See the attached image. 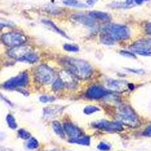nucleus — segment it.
I'll list each match as a JSON object with an SVG mask.
<instances>
[{
	"mask_svg": "<svg viewBox=\"0 0 151 151\" xmlns=\"http://www.w3.org/2000/svg\"><path fill=\"white\" fill-rule=\"evenodd\" d=\"M27 147L29 150L37 149L38 147H39V142L34 137H30L29 141H28L27 144Z\"/></svg>",
	"mask_w": 151,
	"mask_h": 151,
	"instance_id": "24",
	"label": "nucleus"
},
{
	"mask_svg": "<svg viewBox=\"0 0 151 151\" xmlns=\"http://www.w3.org/2000/svg\"><path fill=\"white\" fill-rule=\"evenodd\" d=\"M17 134H18L19 137H21L22 139L27 140L30 138V134H29L27 131L24 130V129H20V130H18Z\"/></svg>",
	"mask_w": 151,
	"mask_h": 151,
	"instance_id": "27",
	"label": "nucleus"
},
{
	"mask_svg": "<svg viewBox=\"0 0 151 151\" xmlns=\"http://www.w3.org/2000/svg\"><path fill=\"white\" fill-rule=\"evenodd\" d=\"M109 91L106 89L99 86H92L88 89L86 96L91 100H99L106 96Z\"/></svg>",
	"mask_w": 151,
	"mask_h": 151,
	"instance_id": "9",
	"label": "nucleus"
},
{
	"mask_svg": "<svg viewBox=\"0 0 151 151\" xmlns=\"http://www.w3.org/2000/svg\"><path fill=\"white\" fill-rule=\"evenodd\" d=\"M118 116L121 123L135 127L138 125V117L135 112L132 110V107L127 105H122L119 106L118 110Z\"/></svg>",
	"mask_w": 151,
	"mask_h": 151,
	"instance_id": "2",
	"label": "nucleus"
},
{
	"mask_svg": "<svg viewBox=\"0 0 151 151\" xmlns=\"http://www.w3.org/2000/svg\"><path fill=\"white\" fill-rule=\"evenodd\" d=\"M64 130L68 134L69 137H70V139H75L82 136V132L80 129L76 125H73L72 123H69V122L64 123Z\"/></svg>",
	"mask_w": 151,
	"mask_h": 151,
	"instance_id": "11",
	"label": "nucleus"
},
{
	"mask_svg": "<svg viewBox=\"0 0 151 151\" xmlns=\"http://www.w3.org/2000/svg\"><path fill=\"white\" fill-rule=\"evenodd\" d=\"M65 63L67 68L74 76L86 79L89 78L92 74V68L88 63L83 60L74 58L66 59Z\"/></svg>",
	"mask_w": 151,
	"mask_h": 151,
	"instance_id": "1",
	"label": "nucleus"
},
{
	"mask_svg": "<svg viewBox=\"0 0 151 151\" xmlns=\"http://www.w3.org/2000/svg\"><path fill=\"white\" fill-rule=\"evenodd\" d=\"M96 2H97V0H88L87 3H88V5H94V4Z\"/></svg>",
	"mask_w": 151,
	"mask_h": 151,
	"instance_id": "36",
	"label": "nucleus"
},
{
	"mask_svg": "<svg viewBox=\"0 0 151 151\" xmlns=\"http://www.w3.org/2000/svg\"><path fill=\"white\" fill-rule=\"evenodd\" d=\"M38 60H39V56L36 53L32 52V51H30L25 56L23 57L20 61L27 62V63H29V64H33V63H36Z\"/></svg>",
	"mask_w": 151,
	"mask_h": 151,
	"instance_id": "16",
	"label": "nucleus"
},
{
	"mask_svg": "<svg viewBox=\"0 0 151 151\" xmlns=\"http://www.w3.org/2000/svg\"><path fill=\"white\" fill-rule=\"evenodd\" d=\"M143 134L144 136H147V137H151V125L147 128L146 130L144 131V133H143Z\"/></svg>",
	"mask_w": 151,
	"mask_h": 151,
	"instance_id": "31",
	"label": "nucleus"
},
{
	"mask_svg": "<svg viewBox=\"0 0 151 151\" xmlns=\"http://www.w3.org/2000/svg\"><path fill=\"white\" fill-rule=\"evenodd\" d=\"M42 22L44 23V24H46L47 26L51 28V29H54V30H55V32H56V33H59V34L61 35V36H64V37L67 38V39H70V37H69V36H67V35L65 33H64V31L61 30V29H59V28L58 27H57L56 25H55V24H54L53 22H52V21H48V20H44V21H43Z\"/></svg>",
	"mask_w": 151,
	"mask_h": 151,
	"instance_id": "18",
	"label": "nucleus"
},
{
	"mask_svg": "<svg viewBox=\"0 0 151 151\" xmlns=\"http://www.w3.org/2000/svg\"><path fill=\"white\" fill-rule=\"evenodd\" d=\"M100 39H101V42L103 44H104V45H112L115 43V41H114L110 36H109L108 35L105 33H102V35L101 36V38H100Z\"/></svg>",
	"mask_w": 151,
	"mask_h": 151,
	"instance_id": "20",
	"label": "nucleus"
},
{
	"mask_svg": "<svg viewBox=\"0 0 151 151\" xmlns=\"http://www.w3.org/2000/svg\"><path fill=\"white\" fill-rule=\"evenodd\" d=\"M104 33H106L114 41L125 40L130 36V32L127 27L119 24H110L104 28Z\"/></svg>",
	"mask_w": 151,
	"mask_h": 151,
	"instance_id": "3",
	"label": "nucleus"
},
{
	"mask_svg": "<svg viewBox=\"0 0 151 151\" xmlns=\"http://www.w3.org/2000/svg\"><path fill=\"white\" fill-rule=\"evenodd\" d=\"M55 73L52 69L45 65H41L36 69V78L39 83L48 84L54 80Z\"/></svg>",
	"mask_w": 151,
	"mask_h": 151,
	"instance_id": "5",
	"label": "nucleus"
},
{
	"mask_svg": "<svg viewBox=\"0 0 151 151\" xmlns=\"http://www.w3.org/2000/svg\"><path fill=\"white\" fill-rule=\"evenodd\" d=\"M133 2H134V0H126L125 3L126 4V5H127L128 7H130L131 5L133 4Z\"/></svg>",
	"mask_w": 151,
	"mask_h": 151,
	"instance_id": "34",
	"label": "nucleus"
},
{
	"mask_svg": "<svg viewBox=\"0 0 151 151\" xmlns=\"http://www.w3.org/2000/svg\"><path fill=\"white\" fill-rule=\"evenodd\" d=\"M52 127H53L54 131H55V132L58 135L60 136V137H64V135H65V134H64V130L62 128L60 122H57V121L54 122L52 123Z\"/></svg>",
	"mask_w": 151,
	"mask_h": 151,
	"instance_id": "19",
	"label": "nucleus"
},
{
	"mask_svg": "<svg viewBox=\"0 0 151 151\" xmlns=\"http://www.w3.org/2000/svg\"><path fill=\"white\" fill-rule=\"evenodd\" d=\"M132 52L140 55H151V40H141L136 42L131 47Z\"/></svg>",
	"mask_w": 151,
	"mask_h": 151,
	"instance_id": "7",
	"label": "nucleus"
},
{
	"mask_svg": "<svg viewBox=\"0 0 151 151\" xmlns=\"http://www.w3.org/2000/svg\"><path fill=\"white\" fill-rule=\"evenodd\" d=\"M55 98L52 96H48V95H42L40 98V101L43 102V103H49V102H52L55 101Z\"/></svg>",
	"mask_w": 151,
	"mask_h": 151,
	"instance_id": "28",
	"label": "nucleus"
},
{
	"mask_svg": "<svg viewBox=\"0 0 151 151\" xmlns=\"http://www.w3.org/2000/svg\"><path fill=\"white\" fill-rule=\"evenodd\" d=\"M128 70L130 71V72H133V73H143L144 71L141 70H134V69H127Z\"/></svg>",
	"mask_w": 151,
	"mask_h": 151,
	"instance_id": "32",
	"label": "nucleus"
},
{
	"mask_svg": "<svg viewBox=\"0 0 151 151\" xmlns=\"http://www.w3.org/2000/svg\"><path fill=\"white\" fill-rule=\"evenodd\" d=\"M64 4L68 6H73V7H86V5L78 1V0H64Z\"/></svg>",
	"mask_w": 151,
	"mask_h": 151,
	"instance_id": "23",
	"label": "nucleus"
},
{
	"mask_svg": "<svg viewBox=\"0 0 151 151\" xmlns=\"http://www.w3.org/2000/svg\"><path fill=\"white\" fill-rule=\"evenodd\" d=\"M89 16L93 19H96L102 21H109L111 19L110 14L104 13L102 12H91L89 13Z\"/></svg>",
	"mask_w": 151,
	"mask_h": 151,
	"instance_id": "15",
	"label": "nucleus"
},
{
	"mask_svg": "<svg viewBox=\"0 0 151 151\" xmlns=\"http://www.w3.org/2000/svg\"><path fill=\"white\" fill-rule=\"evenodd\" d=\"M0 151H13L12 149H9V148H0Z\"/></svg>",
	"mask_w": 151,
	"mask_h": 151,
	"instance_id": "38",
	"label": "nucleus"
},
{
	"mask_svg": "<svg viewBox=\"0 0 151 151\" xmlns=\"http://www.w3.org/2000/svg\"><path fill=\"white\" fill-rule=\"evenodd\" d=\"M93 126L98 129L110 132H121L123 130V127H122L121 122H113L106 120H101L95 122L94 123Z\"/></svg>",
	"mask_w": 151,
	"mask_h": 151,
	"instance_id": "8",
	"label": "nucleus"
},
{
	"mask_svg": "<svg viewBox=\"0 0 151 151\" xmlns=\"http://www.w3.org/2000/svg\"><path fill=\"white\" fill-rule=\"evenodd\" d=\"M28 81H29V78H28L27 73L24 72L19 74L15 77L12 78L7 82H5L2 85V87L5 89H14L17 88L24 87V86H27Z\"/></svg>",
	"mask_w": 151,
	"mask_h": 151,
	"instance_id": "6",
	"label": "nucleus"
},
{
	"mask_svg": "<svg viewBox=\"0 0 151 151\" xmlns=\"http://www.w3.org/2000/svg\"><path fill=\"white\" fill-rule=\"evenodd\" d=\"M75 19L77 21H79V22L82 23L83 24H86V25L91 27H92L95 25L94 21L90 16L85 15V14H78V15L75 16Z\"/></svg>",
	"mask_w": 151,
	"mask_h": 151,
	"instance_id": "14",
	"label": "nucleus"
},
{
	"mask_svg": "<svg viewBox=\"0 0 151 151\" xmlns=\"http://www.w3.org/2000/svg\"><path fill=\"white\" fill-rule=\"evenodd\" d=\"M100 108H98V106H87L85 107L84 109V113L86 114H92L94 113H96V112L99 111Z\"/></svg>",
	"mask_w": 151,
	"mask_h": 151,
	"instance_id": "26",
	"label": "nucleus"
},
{
	"mask_svg": "<svg viewBox=\"0 0 151 151\" xmlns=\"http://www.w3.org/2000/svg\"><path fill=\"white\" fill-rule=\"evenodd\" d=\"M98 149L102 151H108L110 150V145L104 142H101L98 145Z\"/></svg>",
	"mask_w": 151,
	"mask_h": 151,
	"instance_id": "29",
	"label": "nucleus"
},
{
	"mask_svg": "<svg viewBox=\"0 0 151 151\" xmlns=\"http://www.w3.org/2000/svg\"><path fill=\"white\" fill-rule=\"evenodd\" d=\"M146 29H147V32L149 34L151 35V23L148 24L146 27Z\"/></svg>",
	"mask_w": 151,
	"mask_h": 151,
	"instance_id": "33",
	"label": "nucleus"
},
{
	"mask_svg": "<svg viewBox=\"0 0 151 151\" xmlns=\"http://www.w3.org/2000/svg\"><path fill=\"white\" fill-rule=\"evenodd\" d=\"M70 143L72 144H80V145H86L88 146L90 144V137L88 136H80L78 138H75V139H70L69 141Z\"/></svg>",
	"mask_w": 151,
	"mask_h": 151,
	"instance_id": "17",
	"label": "nucleus"
},
{
	"mask_svg": "<svg viewBox=\"0 0 151 151\" xmlns=\"http://www.w3.org/2000/svg\"><path fill=\"white\" fill-rule=\"evenodd\" d=\"M65 86V84L63 82L61 79H57L54 82L53 85H52V88H53V89L55 90V91H60L64 88Z\"/></svg>",
	"mask_w": 151,
	"mask_h": 151,
	"instance_id": "22",
	"label": "nucleus"
},
{
	"mask_svg": "<svg viewBox=\"0 0 151 151\" xmlns=\"http://www.w3.org/2000/svg\"><path fill=\"white\" fill-rule=\"evenodd\" d=\"M27 39L23 33L18 32H10L1 36V41L4 45L10 48H15L22 45L26 42Z\"/></svg>",
	"mask_w": 151,
	"mask_h": 151,
	"instance_id": "4",
	"label": "nucleus"
},
{
	"mask_svg": "<svg viewBox=\"0 0 151 151\" xmlns=\"http://www.w3.org/2000/svg\"><path fill=\"white\" fill-rule=\"evenodd\" d=\"M31 50L28 47L26 46H18L15 48H12L9 51V56L14 59H17V60H21L23 57H24L28 52H30Z\"/></svg>",
	"mask_w": 151,
	"mask_h": 151,
	"instance_id": "10",
	"label": "nucleus"
},
{
	"mask_svg": "<svg viewBox=\"0 0 151 151\" xmlns=\"http://www.w3.org/2000/svg\"><path fill=\"white\" fill-rule=\"evenodd\" d=\"M107 87L113 91H123L128 88V84L125 81L110 80L107 83Z\"/></svg>",
	"mask_w": 151,
	"mask_h": 151,
	"instance_id": "12",
	"label": "nucleus"
},
{
	"mask_svg": "<svg viewBox=\"0 0 151 151\" xmlns=\"http://www.w3.org/2000/svg\"><path fill=\"white\" fill-rule=\"evenodd\" d=\"M5 26H6V24H3V23H2V22H0V30L3 29Z\"/></svg>",
	"mask_w": 151,
	"mask_h": 151,
	"instance_id": "39",
	"label": "nucleus"
},
{
	"mask_svg": "<svg viewBox=\"0 0 151 151\" xmlns=\"http://www.w3.org/2000/svg\"><path fill=\"white\" fill-rule=\"evenodd\" d=\"M122 56H125L126 58H135V55L131 52H127V51H122L120 52Z\"/></svg>",
	"mask_w": 151,
	"mask_h": 151,
	"instance_id": "30",
	"label": "nucleus"
},
{
	"mask_svg": "<svg viewBox=\"0 0 151 151\" xmlns=\"http://www.w3.org/2000/svg\"><path fill=\"white\" fill-rule=\"evenodd\" d=\"M64 48L67 52H77L79 51V48L78 45H71V44H64Z\"/></svg>",
	"mask_w": 151,
	"mask_h": 151,
	"instance_id": "25",
	"label": "nucleus"
},
{
	"mask_svg": "<svg viewBox=\"0 0 151 151\" xmlns=\"http://www.w3.org/2000/svg\"><path fill=\"white\" fill-rule=\"evenodd\" d=\"M5 134L4 133H2V132H0V141H2L5 138Z\"/></svg>",
	"mask_w": 151,
	"mask_h": 151,
	"instance_id": "37",
	"label": "nucleus"
},
{
	"mask_svg": "<svg viewBox=\"0 0 151 151\" xmlns=\"http://www.w3.org/2000/svg\"><path fill=\"white\" fill-rule=\"evenodd\" d=\"M148 1V0H134V2H135L137 5H141L142 3H144V2Z\"/></svg>",
	"mask_w": 151,
	"mask_h": 151,
	"instance_id": "35",
	"label": "nucleus"
},
{
	"mask_svg": "<svg viewBox=\"0 0 151 151\" xmlns=\"http://www.w3.org/2000/svg\"><path fill=\"white\" fill-rule=\"evenodd\" d=\"M6 122H7L8 125L12 129H16V128L17 127L15 119L12 114H8L7 116H6Z\"/></svg>",
	"mask_w": 151,
	"mask_h": 151,
	"instance_id": "21",
	"label": "nucleus"
},
{
	"mask_svg": "<svg viewBox=\"0 0 151 151\" xmlns=\"http://www.w3.org/2000/svg\"><path fill=\"white\" fill-rule=\"evenodd\" d=\"M64 110L63 106H48L44 109V115L48 118H53L62 113V110Z\"/></svg>",
	"mask_w": 151,
	"mask_h": 151,
	"instance_id": "13",
	"label": "nucleus"
}]
</instances>
